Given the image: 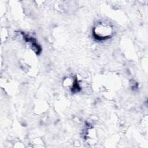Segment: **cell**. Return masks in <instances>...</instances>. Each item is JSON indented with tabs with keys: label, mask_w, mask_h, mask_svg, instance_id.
I'll return each instance as SVG.
<instances>
[{
	"label": "cell",
	"mask_w": 148,
	"mask_h": 148,
	"mask_svg": "<svg viewBox=\"0 0 148 148\" xmlns=\"http://www.w3.org/2000/svg\"><path fill=\"white\" fill-rule=\"evenodd\" d=\"M112 34V27L104 23H100L94 28L93 35L95 39L102 40L109 38Z\"/></svg>",
	"instance_id": "1"
}]
</instances>
